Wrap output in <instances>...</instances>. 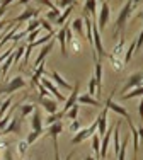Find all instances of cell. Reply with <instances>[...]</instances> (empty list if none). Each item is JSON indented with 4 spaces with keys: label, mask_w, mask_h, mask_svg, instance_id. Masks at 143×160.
<instances>
[{
    "label": "cell",
    "mask_w": 143,
    "mask_h": 160,
    "mask_svg": "<svg viewBox=\"0 0 143 160\" xmlns=\"http://www.w3.org/2000/svg\"><path fill=\"white\" fill-rule=\"evenodd\" d=\"M131 12H133V0H128V2L123 5V9L119 10L118 17H116V26H114V38L119 34V38L123 36L125 32V28H126V22L130 19Z\"/></svg>",
    "instance_id": "1"
},
{
    "label": "cell",
    "mask_w": 143,
    "mask_h": 160,
    "mask_svg": "<svg viewBox=\"0 0 143 160\" xmlns=\"http://www.w3.org/2000/svg\"><path fill=\"white\" fill-rule=\"evenodd\" d=\"M96 133H97V119L92 123V126L84 128V129H80V131H77V135L72 138V145H78V143L85 142V140L92 138V135H96Z\"/></svg>",
    "instance_id": "2"
},
{
    "label": "cell",
    "mask_w": 143,
    "mask_h": 160,
    "mask_svg": "<svg viewBox=\"0 0 143 160\" xmlns=\"http://www.w3.org/2000/svg\"><path fill=\"white\" fill-rule=\"evenodd\" d=\"M112 94H114V92H111V96L106 99V104H104V108H107L109 111H114L116 114H118V116H123L126 121H130V119H131L130 112H128V111H126V108H123L121 104L114 102V99H112Z\"/></svg>",
    "instance_id": "3"
},
{
    "label": "cell",
    "mask_w": 143,
    "mask_h": 160,
    "mask_svg": "<svg viewBox=\"0 0 143 160\" xmlns=\"http://www.w3.org/2000/svg\"><path fill=\"white\" fill-rule=\"evenodd\" d=\"M22 87H26V80L22 78L21 75H17V77H14L7 85L0 87V96H2V94H7V96H9V94H14L16 90L22 89Z\"/></svg>",
    "instance_id": "4"
},
{
    "label": "cell",
    "mask_w": 143,
    "mask_h": 160,
    "mask_svg": "<svg viewBox=\"0 0 143 160\" xmlns=\"http://www.w3.org/2000/svg\"><path fill=\"white\" fill-rule=\"evenodd\" d=\"M109 17H111V10H109V2H106V0H104V2L101 3L99 16H97V21H96V24H97V28H99V31H101V29H104V28L107 26Z\"/></svg>",
    "instance_id": "5"
},
{
    "label": "cell",
    "mask_w": 143,
    "mask_h": 160,
    "mask_svg": "<svg viewBox=\"0 0 143 160\" xmlns=\"http://www.w3.org/2000/svg\"><path fill=\"white\" fill-rule=\"evenodd\" d=\"M22 121H24V118H22L21 114L14 116L12 119L9 121V124H7V126L2 129V135H9V133H16V135H21V133H22Z\"/></svg>",
    "instance_id": "6"
},
{
    "label": "cell",
    "mask_w": 143,
    "mask_h": 160,
    "mask_svg": "<svg viewBox=\"0 0 143 160\" xmlns=\"http://www.w3.org/2000/svg\"><path fill=\"white\" fill-rule=\"evenodd\" d=\"M141 77H143V73H140V72L130 75V77L126 78V83L123 85V89H121V96H123V94H128L131 89H136V87L143 85V83H141Z\"/></svg>",
    "instance_id": "7"
},
{
    "label": "cell",
    "mask_w": 143,
    "mask_h": 160,
    "mask_svg": "<svg viewBox=\"0 0 143 160\" xmlns=\"http://www.w3.org/2000/svg\"><path fill=\"white\" fill-rule=\"evenodd\" d=\"M39 83H41V85H43V87H44V89H46L50 94H53L55 99H56L58 102H65V101H67V97L63 96V94H60V92H58V87H56L50 78H43V77H41Z\"/></svg>",
    "instance_id": "8"
},
{
    "label": "cell",
    "mask_w": 143,
    "mask_h": 160,
    "mask_svg": "<svg viewBox=\"0 0 143 160\" xmlns=\"http://www.w3.org/2000/svg\"><path fill=\"white\" fill-rule=\"evenodd\" d=\"M37 104L43 106V109L48 114H55L58 112V101L51 97H37Z\"/></svg>",
    "instance_id": "9"
},
{
    "label": "cell",
    "mask_w": 143,
    "mask_h": 160,
    "mask_svg": "<svg viewBox=\"0 0 143 160\" xmlns=\"http://www.w3.org/2000/svg\"><path fill=\"white\" fill-rule=\"evenodd\" d=\"M78 96H80V82H77L73 85V89H72V94H70V97H67V101H65V106H63V116H65V112L68 111V109L72 108V106H75L77 104V99Z\"/></svg>",
    "instance_id": "10"
},
{
    "label": "cell",
    "mask_w": 143,
    "mask_h": 160,
    "mask_svg": "<svg viewBox=\"0 0 143 160\" xmlns=\"http://www.w3.org/2000/svg\"><path fill=\"white\" fill-rule=\"evenodd\" d=\"M53 46H55V39H51L50 43H46V44H44V46L41 48L39 55L36 56V60H34V63H32V67H34V68H36V67H39V65L44 62V58H46V56L50 55L51 51H53Z\"/></svg>",
    "instance_id": "11"
},
{
    "label": "cell",
    "mask_w": 143,
    "mask_h": 160,
    "mask_svg": "<svg viewBox=\"0 0 143 160\" xmlns=\"http://www.w3.org/2000/svg\"><path fill=\"white\" fill-rule=\"evenodd\" d=\"M39 16V9H32V7H27V9L24 10L22 14H19L17 17L12 19V24H16V22H26V21H31V19H34Z\"/></svg>",
    "instance_id": "12"
},
{
    "label": "cell",
    "mask_w": 143,
    "mask_h": 160,
    "mask_svg": "<svg viewBox=\"0 0 143 160\" xmlns=\"http://www.w3.org/2000/svg\"><path fill=\"white\" fill-rule=\"evenodd\" d=\"M107 108H104V111L99 114V118H97V133H99L101 136L106 135L107 131Z\"/></svg>",
    "instance_id": "13"
},
{
    "label": "cell",
    "mask_w": 143,
    "mask_h": 160,
    "mask_svg": "<svg viewBox=\"0 0 143 160\" xmlns=\"http://www.w3.org/2000/svg\"><path fill=\"white\" fill-rule=\"evenodd\" d=\"M31 128H32V131H41V129H44L43 118H41V112H39L37 108L31 114Z\"/></svg>",
    "instance_id": "14"
},
{
    "label": "cell",
    "mask_w": 143,
    "mask_h": 160,
    "mask_svg": "<svg viewBox=\"0 0 143 160\" xmlns=\"http://www.w3.org/2000/svg\"><path fill=\"white\" fill-rule=\"evenodd\" d=\"M119 133H121V123L118 121V124L112 129V148H114V153L118 155L119 148H121V142H119Z\"/></svg>",
    "instance_id": "15"
},
{
    "label": "cell",
    "mask_w": 143,
    "mask_h": 160,
    "mask_svg": "<svg viewBox=\"0 0 143 160\" xmlns=\"http://www.w3.org/2000/svg\"><path fill=\"white\" fill-rule=\"evenodd\" d=\"M46 73V68H44V62L39 65V67H36V70H34V73L31 75V83H32V87H37L39 85V80L41 77Z\"/></svg>",
    "instance_id": "16"
},
{
    "label": "cell",
    "mask_w": 143,
    "mask_h": 160,
    "mask_svg": "<svg viewBox=\"0 0 143 160\" xmlns=\"http://www.w3.org/2000/svg\"><path fill=\"white\" fill-rule=\"evenodd\" d=\"M78 104H87V106H94V108H101V101L99 99H94L92 96H89V94H84V96H78L77 99Z\"/></svg>",
    "instance_id": "17"
},
{
    "label": "cell",
    "mask_w": 143,
    "mask_h": 160,
    "mask_svg": "<svg viewBox=\"0 0 143 160\" xmlns=\"http://www.w3.org/2000/svg\"><path fill=\"white\" fill-rule=\"evenodd\" d=\"M63 131V124H62V121H58V123H55V124H50L46 129H44V133H46L50 138H58V135Z\"/></svg>",
    "instance_id": "18"
},
{
    "label": "cell",
    "mask_w": 143,
    "mask_h": 160,
    "mask_svg": "<svg viewBox=\"0 0 143 160\" xmlns=\"http://www.w3.org/2000/svg\"><path fill=\"white\" fill-rule=\"evenodd\" d=\"M50 75H51V78H53V82H55V83H58L60 87H63V89H67V90H72V89H73V85H70V83L67 82V80H63V78H62V75H60L56 70H51V73H50Z\"/></svg>",
    "instance_id": "19"
},
{
    "label": "cell",
    "mask_w": 143,
    "mask_h": 160,
    "mask_svg": "<svg viewBox=\"0 0 143 160\" xmlns=\"http://www.w3.org/2000/svg\"><path fill=\"white\" fill-rule=\"evenodd\" d=\"M70 29H72V31H75L77 34H80V36H85L84 19H73V21L70 22Z\"/></svg>",
    "instance_id": "20"
},
{
    "label": "cell",
    "mask_w": 143,
    "mask_h": 160,
    "mask_svg": "<svg viewBox=\"0 0 143 160\" xmlns=\"http://www.w3.org/2000/svg\"><path fill=\"white\" fill-rule=\"evenodd\" d=\"M73 7H75V5H70V7H67V9H65V12H63V14H60V17L55 21V24H58V26H63V24H67V19H68V17H70V14L73 12Z\"/></svg>",
    "instance_id": "21"
},
{
    "label": "cell",
    "mask_w": 143,
    "mask_h": 160,
    "mask_svg": "<svg viewBox=\"0 0 143 160\" xmlns=\"http://www.w3.org/2000/svg\"><path fill=\"white\" fill-rule=\"evenodd\" d=\"M107 58H109V62H111V65L114 67V70L121 72L123 68H125V63H123L121 58H118V56H112L111 53H107Z\"/></svg>",
    "instance_id": "22"
},
{
    "label": "cell",
    "mask_w": 143,
    "mask_h": 160,
    "mask_svg": "<svg viewBox=\"0 0 143 160\" xmlns=\"http://www.w3.org/2000/svg\"><path fill=\"white\" fill-rule=\"evenodd\" d=\"M125 44H126V39H125V36H121L119 43L114 46V49H112V53H111V55H112V56H118V58H119V56H121L123 53H125Z\"/></svg>",
    "instance_id": "23"
},
{
    "label": "cell",
    "mask_w": 143,
    "mask_h": 160,
    "mask_svg": "<svg viewBox=\"0 0 143 160\" xmlns=\"http://www.w3.org/2000/svg\"><path fill=\"white\" fill-rule=\"evenodd\" d=\"M84 10L87 14L90 12V16L96 17V14H97V0H87V2H85V5H84Z\"/></svg>",
    "instance_id": "24"
},
{
    "label": "cell",
    "mask_w": 143,
    "mask_h": 160,
    "mask_svg": "<svg viewBox=\"0 0 143 160\" xmlns=\"http://www.w3.org/2000/svg\"><path fill=\"white\" fill-rule=\"evenodd\" d=\"M143 96V85L136 87V89H131L130 94H123L121 99H125V101H128V99H133V97H141Z\"/></svg>",
    "instance_id": "25"
},
{
    "label": "cell",
    "mask_w": 143,
    "mask_h": 160,
    "mask_svg": "<svg viewBox=\"0 0 143 160\" xmlns=\"http://www.w3.org/2000/svg\"><path fill=\"white\" fill-rule=\"evenodd\" d=\"M39 19L34 17V19H31V21H27V28L24 29V34L27 36L29 32H32V31H36V29H39Z\"/></svg>",
    "instance_id": "26"
},
{
    "label": "cell",
    "mask_w": 143,
    "mask_h": 160,
    "mask_svg": "<svg viewBox=\"0 0 143 160\" xmlns=\"http://www.w3.org/2000/svg\"><path fill=\"white\" fill-rule=\"evenodd\" d=\"M63 118V112L62 111H58V112H55V114H48V118L43 121V123H46V126H50V124H55V123H58L60 119Z\"/></svg>",
    "instance_id": "27"
},
{
    "label": "cell",
    "mask_w": 143,
    "mask_h": 160,
    "mask_svg": "<svg viewBox=\"0 0 143 160\" xmlns=\"http://www.w3.org/2000/svg\"><path fill=\"white\" fill-rule=\"evenodd\" d=\"M78 112H80V106L75 104V106H72L68 111L65 112V116H67V119L73 121V119H77V118H78Z\"/></svg>",
    "instance_id": "28"
},
{
    "label": "cell",
    "mask_w": 143,
    "mask_h": 160,
    "mask_svg": "<svg viewBox=\"0 0 143 160\" xmlns=\"http://www.w3.org/2000/svg\"><path fill=\"white\" fill-rule=\"evenodd\" d=\"M43 135H44V129H41V131H31L27 135V138H26V142H27V145H32L34 142H37Z\"/></svg>",
    "instance_id": "29"
},
{
    "label": "cell",
    "mask_w": 143,
    "mask_h": 160,
    "mask_svg": "<svg viewBox=\"0 0 143 160\" xmlns=\"http://www.w3.org/2000/svg\"><path fill=\"white\" fill-rule=\"evenodd\" d=\"M135 46H136V41H131V44L126 48V51H125V58H123V62L126 63H130V60H131V56L135 55Z\"/></svg>",
    "instance_id": "30"
},
{
    "label": "cell",
    "mask_w": 143,
    "mask_h": 160,
    "mask_svg": "<svg viewBox=\"0 0 143 160\" xmlns=\"http://www.w3.org/2000/svg\"><path fill=\"white\" fill-rule=\"evenodd\" d=\"M92 150L96 152V160H99V152H101V136L92 135Z\"/></svg>",
    "instance_id": "31"
},
{
    "label": "cell",
    "mask_w": 143,
    "mask_h": 160,
    "mask_svg": "<svg viewBox=\"0 0 143 160\" xmlns=\"http://www.w3.org/2000/svg\"><path fill=\"white\" fill-rule=\"evenodd\" d=\"M34 109H36V108H34V104H22V106H21V111H19V114H21L22 118L31 116Z\"/></svg>",
    "instance_id": "32"
},
{
    "label": "cell",
    "mask_w": 143,
    "mask_h": 160,
    "mask_svg": "<svg viewBox=\"0 0 143 160\" xmlns=\"http://www.w3.org/2000/svg\"><path fill=\"white\" fill-rule=\"evenodd\" d=\"M128 142H130V138H125L123 140V143H121V148H119V152H118V160H126V147H128Z\"/></svg>",
    "instance_id": "33"
},
{
    "label": "cell",
    "mask_w": 143,
    "mask_h": 160,
    "mask_svg": "<svg viewBox=\"0 0 143 160\" xmlns=\"http://www.w3.org/2000/svg\"><path fill=\"white\" fill-rule=\"evenodd\" d=\"M53 140V150H55V160H60V148H58V138H51ZM75 155V152H72V153H68V157H67V160H72V157Z\"/></svg>",
    "instance_id": "34"
},
{
    "label": "cell",
    "mask_w": 143,
    "mask_h": 160,
    "mask_svg": "<svg viewBox=\"0 0 143 160\" xmlns=\"http://www.w3.org/2000/svg\"><path fill=\"white\" fill-rule=\"evenodd\" d=\"M39 24L43 26V29H44V31H46L48 34H53V36L56 34L55 29H53V26L50 24V21H46V19H39Z\"/></svg>",
    "instance_id": "35"
},
{
    "label": "cell",
    "mask_w": 143,
    "mask_h": 160,
    "mask_svg": "<svg viewBox=\"0 0 143 160\" xmlns=\"http://www.w3.org/2000/svg\"><path fill=\"white\" fill-rule=\"evenodd\" d=\"M27 142L26 140H21V142L17 143V153L21 155V157H24V153H26V150H27Z\"/></svg>",
    "instance_id": "36"
},
{
    "label": "cell",
    "mask_w": 143,
    "mask_h": 160,
    "mask_svg": "<svg viewBox=\"0 0 143 160\" xmlns=\"http://www.w3.org/2000/svg\"><path fill=\"white\" fill-rule=\"evenodd\" d=\"M26 51V46L24 44H21V46H17V49L14 51V63H17L19 60H21V56H22V53Z\"/></svg>",
    "instance_id": "37"
},
{
    "label": "cell",
    "mask_w": 143,
    "mask_h": 160,
    "mask_svg": "<svg viewBox=\"0 0 143 160\" xmlns=\"http://www.w3.org/2000/svg\"><path fill=\"white\" fill-rule=\"evenodd\" d=\"M89 96H97V87H96V80L94 77H90V82H89Z\"/></svg>",
    "instance_id": "38"
},
{
    "label": "cell",
    "mask_w": 143,
    "mask_h": 160,
    "mask_svg": "<svg viewBox=\"0 0 143 160\" xmlns=\"http://www.w3.org/2000/svg\"><path fill=\"white\" fill-rule=\"evenodd\" d=\"M70 5H75V0H58V3H56L58 9H67Z\"/></svg>",
    "instance_id": "39"
},
{
    "label": "cell",
    "mask_w": 143,
    "mask_h": 160,
    "mask_svg": "<svg viewBox=\"0 0 143 160\" xmlns=\"http://www.w3.org/2000/svg\"><path fill=\"white\" fill-rule=\"evenodd\" d=\"M60 14H62V10H50L44 19H46V21H56V19L60 17Z\"/></svg>",
    "instance_id": "40"
},
{
    "label": "cell",
    "mask_w": 143,
    "mask_h": 160,
    "mask_svg": "<svg viewBox=\"0 0 143 160\" xmlns=\"http://www.w3.org/2000/svg\"><path fill=\"white\" fill-rule=\"evenodd\" d=\"M14 51H16V44H14V46H10L9 49H5V53H3V55H0V63H3V62H5V60L9 58V56L12 55Z\"/></svg>",
    "instance_id": "41"
},
{
    "label": "cell",
    "mask_w": 143,
    "mask_h": 160,
    "mask_svg": "<svg viewBox=\"0 0 143 160\" xmlns=\"http://www.w3.org/2000/svg\"><path fill=\"white\" fill-rule=\"evenodd\" d=\"M70 131L72 133H77V131H80V121L78 119H73L70 123Z\"/></svg>",
    "instance_id": "42"
},
{
    "label": "cell",
    "mask_w": 143,
    "mask_h": 160,
    "mask_svg": "<svg viewBox=\"0 0 143 160\" xmlns=\"http://www.w3.org/2000/svg\"><path fill=\"white\" fill-rule=\"evenodd\" d=\"M37 36H39V29H36V31L29 32V34H27V38H26L27 44H29V43H32V41H36V38H37Z\"/></svg>",
    "instance_id": "43"
},
{
    "label": "cell",
    "mask_w": 143,
    "mask_h": 160,
    "mask_svg": "<svg viewBox=\"0 0 143 160\" xmlns=\"http://www.w3.org/2000/svg\"><path fill=\"white\" fill-rule=\"evenodd\" d=\"M41 3H43V5H46V7H50V10H60L58 7L51 2V0H41Z\"/></svg>",
    "instance_id": "44"
},
{
    "label": "cell",
    "mask_w": 143,
    "mask_h": 160,
    "mask_svg": "<svg viewBox=\"0 0 143 160\" xmlns=\"http://www.w3.org/2000/svg\"><path fill=\"white\" fill-rule=\"evenodd\" d=\"M37 89H39V97H50V92H48V90L44 89V87L41 85V83L37 85Z\"/></svg>",
    "instance_id": "45"
},
{
    "label": "cell",
    "mask_w": 143,
    "mask_h": 160,
    "mask_svg": "<svg viewBox=\"0 0 143 160\" xmlns=\"http://www.w3.org/2000/svg\"><path fill=\"white\" fill-rule=\"evenodd\" d=\"M3 160H14L12 158V152H10V148L5 147V150H3Z\"/></svg>",
    "instance_id": "46"
},
{
    "label": "cell",
    "mask_w": 143,
    "mask_h": 160,
    "mask_svg": "<svg viewBox=\"0 0 143 160\" xmlns=\"http://www.w3.org/2000/svg\"><path fill=\"white\" fill-rule=\"evenodd\" d=\"M138 114H140V118L143 119V96L140 99V104H138Z\"/></svg>",
    "instance_id": "47"
},
{
    "label": "cell",
    "mask_w": 143,
    "mask_h": 160,
    "mask_svg": "<svg viewBox=\"0 0 143 160\" xmlns=\"http://www.w3.org/2000/svg\"><path fill=\"white\" fill-rule=\"evenodd\" d=\"M136 131H138V138H140V145H141L143 143V126H138Z\"/></svg>",
    "instance_id": "48"
},
{
    "label": "cell",
    "mask_w": 143,
    "mask_h": 160,
    "mask_svg": "<svg viewBox=\"0 0 143 160\" xmlns=\"http://www.w3.org/2000/svg\"><path fill=\"white\" fill-rule=\"evenodd\" d=\"M12 2H16V0H2V2H0V5H5V7H9V3H12Z\"/></svg>",
    "instance_id": "49"
},
{
    "label": "cell",
    "mask_w": 143,
    "mask_h": 160,
    "mask_svg": "<svg viewBox=\"0 0 143 160\" xmlns=\"http://www.w3.org/2000/svg\"><path fill=\"white\" fill-rule=\"evenodd\" d=\"M9 22H10V21H9ZM9 22H7V21H0V31H3V29H5V26L9 24Z\"/></svg>",
    "instance_id": "50"
},
{
    "label": "cell",
    "mask_w": 143,
    "mask_h": 160,
    "mask_svg": "<svg viewBox=\"0 0 143 160\" xmlns=\"http://www.w3.org/2000/svg\"><path fill=\"white\" fill-rule=\"evenodd\" d=\"M29 2H31V0H17V3H19V5H27Z\"/></svg>",
    "instance_id": "51"
},
{
    "label": "cell",
    "mask_w": 143,
    "mask_h": 160,
    "mask_svg": "<svg viewBox=\"0 0 143 160\" xmlns=\"http://www.w3.org/2000/svg\"><path fill=\"white\" fill-rule=\"evenodd\" d=\"M140 2H143V0H133V9H135V7H138V3H140Z\"/></svg>",
    "instance_id": "52"
},
{
    "label": "cell",
    "mask_w": 143,
    "mask_h": 160,
    "mask_svg": "<svg viewBox=\"0 0 143 160\" xmlns=\"http://www.w3.org/2000/svg\"><path fill=\"white\" fill-rule=\"evenodd\" d=\"M84 160H96V157H85Z\"/></svg>",
    "instance_id": "53"
},
{
    "label": "cell",
    "mask_w": 143,
    "mask_h": 160,
    "mask_svg": "<svg viewBox=\"0 0 143 160\" xmlns=\"http://www.w3.org/2000/svg\"><path fill=\"white\" fill-rule=\"evenodd\" d=\"M99 2H101V3H102V2H104V0H99Z\"/></svg>",
    "instance_id": "54"
},
{
    "label": "cell",
    "mask_w": 143,
    "mask_h": 160,
    "mask_svg": "<svg viewBox=\"0 0 143 160\" xmlns=\"http://www.w3.org/2000/svg\"><path fill=\"white\" fill-rule=\"evenodd\" d=\"M141 83H143V77H141Z\"/></svg>",
    "instance_id": "55"
}]
</instances>
